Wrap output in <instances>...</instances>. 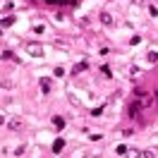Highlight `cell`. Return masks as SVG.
Here are the masks:
<instances>
[{
    "label": "cell",
    "mask_w": 158,
    "mask_h": 158,
    "mask_svg": "<svg viewBox=\"0 0 158 158\" xmlns=\"http://www.w3.org/2000/svg\"><path fill=\"white\" fill-rule=\"evenodd\" d=\"M27 53H29V55H34V58H41V55H43V48H41V46H36V43H27Z\"/></svg>",
    "instance_id": "cell-1"
},
{
    "label": "cell",
    "mask_w": 158,
    "mask_h": 158,
    "mask_svg": "<svg viewBox=\"0 0 158 158\" xmlns=\"http://www.w3.org/2000/svg\"><path fill=\"white\" fill-rule=\"evenodd\" d=\"M62 146H65V141H62V139H58V141L53 144V153H60V151H62Z\"/></svg>",
    "instance_id": "cell-2"
},
{
    "label": "cell",
    "mask_w": 158,
    "mask_h": 158,
    "mask_svg": "<svg viewBox=\"0 0 158 158\" xmlns=\"http://www.w3.org/2000/svg\"><path fill=\"white\" fill-rule=\"evenodd\" d=\"M53 127L62 129V127H65V120H62V118H53Z\"/></svg>",
    "instance_id": "cell-3"
},
{
    "label": "cell",
    "mask_w": 158,
    "mask_h": 158,
    "mask_svg": "<svg viewBox=\"0 0 158 158\" xmlns=\"http://www.w3.org/2000/svg\"><path fill=\"white\" fill-rule=\"evenodd\" d=\"M41 89H43V91H50V79H41Z\"/></svg>",
    "instance_id": "cell-4"
},
{
    "label": "cell",
    "mask_w": 158,
    "mask_h": 158,
    "mask_svg": "<svg viewBox=\"0 0 158 158\" xmlns=\"http://www.w3.org/2000/svg\"><path fill=\"white\" fill-rule=\"evenodd\" d=\"M101 22H103V24H110L113 19H110V15H108V12H103V15H101Z\"/></svg>",
    "instance_id": "cell-5"
},
{
    "label": "cell",
    "mask_w": 158,
    "mask_h": 158,
    "mask_svg": "<svg viewBox=\"0 0 158 158\" xmlns=\"http://www.w3.org/2000/svg\"><path fill=\"white\" fill-rule=\"evenodd\" d=\"M0 24H2V27H12V24H15V19H12V17H5Z\"/></svg>",
    "instance_id": "cell-6"
},
{
    "label": "cell",
    "mask_w": 158,
    "mask_h": 158,
    "mask_svg": "<svg viewBox=\"0 0 158 158\" xmlns=\"http://www.w3.org/2000/svg\"><path fill=\"white\" fill-rule=\"evenodd\" d=\"M46 2H50V5H65L67 0H46Z\"/></svg>",
    "instance_id": "cell-7"
},
{
    "label": "cell",
    "mask_w": 158,
    "mask_h": 158,
    "mask_svg": "<svg viewBox=\"0 0 158 158\" xmlns=\"http://www.w3.org/2000/svg\"><path fill=\"white\" fill-rule=\"evenodd\" d=\"M139 156H141L139 151H132V153H129V158H139Z\"/></svg>",
    "instance_id": "cell-8"
},
{
    "label": "cell",
    "mask_w": 158,
    "mask_h": 158,
    "mask_svg": "<svg viewBox=\"0 0 158 158\" xmlns=\"http://www.w3.org/2000/svg\"><path fill=\"white\" fill-rule=\"evenodd\" d=\"M2 122H5V118H2V115H0V125H2Z\"/></svg>",
    "instance_id": "cell-9"
}]
</instances>
